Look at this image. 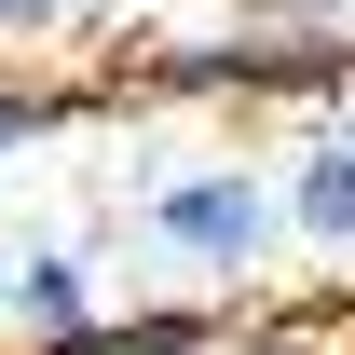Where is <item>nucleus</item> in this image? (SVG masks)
Instances as JSON below:
<instances>
[{"mask_svg":"<svg viewBox=\"0 0 355 355\" xmlns=\"http://www.w3.org/2000/svg\"><path fill=\"white\" fill-rule=\"evenodd\" d=\"M55 123H69L55 83H0V150H28V137H55Z\"/></svg>","mask_w":355,"mask_h":355,"instance_id":"39448f33","label":"nucleus"},{"mask_svg":"<svg viewBox=\"0 0 355 355\" xmlns=\"http://www.w3.org/2000/svg\"><path fill=\"white\" fill-rule=\"evenodd\" d=\"M42 355H219V342H205V314H96V328H69Z\"/></svg>","mask_w":355,"mask_h":355,"instance_id":"20e7f679","label":"nucleus"},{"mask_svg":"<svg viewBox=\"0 0 355 355\" xmlns=\"http://www.w3.org/2000/svg\"><path fill=\"white\" fill-rule=\"evenodd\" d=\"M260 232H273V205H260L246 164L178 178V191H164V246H191V260H260Z\"/></svg>","mask_w":355,"mask_h":355,"instance_id":"f257e3e1","label":"nucleus"},{"mask_svg":"<svg viewBox=\"0 0 355 355\" xmlns=\"http://www.w3.org/2000/svg\"><path fill=\"white\" fill-rule=\"evenodd\" d=\"M14 328H28V355L42 342H69V328H96V287H83V260H14Z\"/></svg>","mask_w":355,"mask_h":355,"instance_id":"f03ea898","label":"nucleus"},{"mask_svg":"<svg viewBox=\"0 0 355 355\" xmlns=\"http://www.w3.org/2000/svg\"><path fill=\"white\" fill-rule=\"evenodd\" d=\"M42 14H55V0H0V28H42Z\"/></svg>","mask_w":355,"mask_h":355,"instance_id":"423d86ee","label":"nucleus"},{"mask_svg":"<svg viewBox=\"0 0 355 355\" xmlns=\"http://www.w3.org/2000/svg\"><path fill=\"white\" fill-rule=\"evenodd\" d=\"M301 232L314 246H355V123H328L301 150Z\"/></svg>","mask_w":355,"mask_h":355,"instance_id":"7ed1b4c3","label":"nucleus"}]
</instances>
